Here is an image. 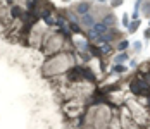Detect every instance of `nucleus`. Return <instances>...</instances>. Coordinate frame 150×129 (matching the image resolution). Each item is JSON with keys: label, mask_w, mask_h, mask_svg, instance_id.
Segmentation results:
<instances>
[{"label": "nucleus", "mask_w": 150, "mask_h": 129, "mask_svg": "<svg viewBox=\"0 0 150 129\" xmlns=\"http://www.w3.org/2000/svg\"><path fill=\"white\" fill-rule=\"evenodd\" d=\"M128 59H130V55H128L126 52H123V54L116 55V59H114V60H116V64H124V62H126Z\"/></svg>", "instance_id": "9d476101"}, {"label": "nucleus", "mask_w": 150, "mask_h": 129, "mask_svg": "<svg viewBox=\"0 0 150 129\" xmlns=\"http://www.w3.org/2000/svg\"><path fill=\"white\" fill-rule=\"evenodd\" d=\"M102 54H104V55H112L114 54V48L112 47H111V45H104V47H102Z\"/></svg>", "instance_id": "ddd939ff"}, {"label": "nucleus", "mask_w": 150, "mask_h": 129, "mask_svg": "<svg viewBox=\"0 0 150 129\" xmlns=\"http://www.w3.org/2000/svg\"><path fill=\"white\" fill-rule=\"evenodd\" d=\"M130 91L136 96H150V84L140 76V77H133L130 83Z\"/></svg>", "instance_id": "f257e3e1"}, {"label": "nucleus", "mask_w": 150, "mask_h": 129, "mask_svg": "<svg viewBox=\"0 0 150 129\" xmlns=\"http://www.w3.org/2000/svg\"><path fill=\"white\" fill-rule=\"evenodd\" d=\"M97 22L95 21V17L92 16V14H86V16H81V26L83 28H88V29H92L93 28V24Z\"/></svg>", "instance_id": "20e7f679"}, {"label": "nucleus", "mask_w": 150, "mask_h": 129, "mask_svg": "<svg viewBox=\"0 0 150 129\" xmlns=\"http://www.w3.org/2000/svg\"><path fill=\"white\" fill-rule=\"evenodd\" d=\"M128 47H130V41H128V40H121V41L117 43V50H119V52H123V50H126Z\"/></svg>", "instance_id": "f8f14e48"}, {"label": "nucleus", "mask_w": 150, "mask_h": 129, "mask_svg": "<svg viewBox=\"0 0 150 129\" xmlns=\"http://www.w3.org/2000/svg\"><path fill=\"white\" fill-rule=\"evenodd\" d=\"M121 3H123V0H111V5L112 7H119Z\"/></svg>", "instance_id": "aec40b11"}, {"label": "nucleus", "mask_w": 150, "mask_h": 129, "mask_svg": "<svg viewBox=\"0 0 150 129\" xmlns=\"http://www.w3.org/2000/svg\"><path fill=\"white\" fill-rule=\"evenodd\" d=\"M90 9H92V3L90 2H79L74 5V12L78 16H86L90 14Z\"/></svg>", "instance_id": "7ed1b4c3"}, {"label": "nucleus", "mask_w": 150, "mask_h": 129, "mask_svg": "<svg viewBox=\"0 0 150 129\" xmlns=\"http://www.w3.org/2000/svg\"><path fill=\"white\" fill-rule=\"evenodd\" d=\"M83 79H86L88 83H97V76L88 67H83Z\"/></svg>", "instance_id": "6e6552de"}, {"label": "nucleus", "mask_w": 150, "mask_h": 129, "mask_svg": "<svg viewBox=\"0 0 150 129\" xmlns=\"http://www.w3.org/2000/svg\"><path fill=\"white\" fill-rule=\"evenodd\" d=\"M98 2H105V0H98Z\"/></svg>", "instance_id": "b1692460"}, {"label": "nucleus", "mask_w": 150, "mask_h": 129, "mask_svg": "<svg viewBox=\"0 0 150 129\" xmlns=\"http://www.w3.org/2000/svg\"><path fill=\"white\" fill-rule=\"evenodd\" d=\"M102 22H104L107 28H114V26L117 24V19H116V16H114V14H105V16H104V19H102Z\"/></svg>", "instance_id": "0eeeda50"}, {"label": "nucleus", "mask_w": 150, "mask_h": 129, "mask_svg": "<svg viewBox=\"0 0 150 129\" xmlns=\"http://www.w3.org/2000/svg\"><path fill=\"white\" fill-rule=\"evenodd\" d=\"M114 73H117V74H123V73H126L128 69H126V66H121V64H116L114 66V69H112Z\"/></svg>", "instance_id": "2eb2a0df"}, {"label": "nucleus", "mask_w": 150, "mask_h": 129, "mask_svg": "<svg viewBox=\"0 0 150 129\" xmlns=\"http://www.w3.org/2000/svg\"><path fill=\"white\" fill-rule=\"evenodd\" d=\"M142 77H143V79L150 84V71H149V73H145V74H142Z\"/></svg>", "instance_id": "412c9836"}, {"label": "nucleus", "mask_w": 150, "mask_h": 129, "mask_svg": "<svg viewBox=\"0 0 150 129\" xmlns=\"http://www.w3.org/2000/svg\"><path fill=\"white\" fill-rule=\"evenodd\" d=\"M5 2H7V3H12V2H14V0H5Z\"/></svg>", "instance_id": "5701e85b"}, {"label": "nucleus", "mask_w": 150, "mask_h": 129, "mask_svg": "<svg viewBox=\"0 0 150 129\" xmlns=\"http://www.w3.org/2000/svg\"><path fill=\"white\" fill-rule=\"evenodd\" d=\"M149 28H150V26H149Z\"/></svg>", "instance_id": "393cba45"}, {"label": "nucleus", "mask_w": 150, "mask_h": 129, "mask_svg": "<svg viewBox=\"0 0 150 129\" xmlns=\"http://www.w3.org/2000/svg\"><path fill=\"white\" fill-rule=\"evenodd\" d=\"M147 109L150 110V96H149V100H147Z\"/></svg>", "instance_id": "4be33fe9"}, {"label": "nucleus", "mask_w": 150, "mask_h": 129, "mask_svg": "<svg viewBox=\"0 0 150 129\" xmlns=\"http://www.w3.org/2000/svg\"><path fill=\"white\" fill-rule=\"evenodd\" d=\"M69 24V31L71 33H81V28L78 26V22H67Z\"/></svg>", "instance_id": "4468645a"}, {"label": "nucleus", "mask_w": 150, "mask_h": 129, "mask_svg": "<svg viewBox=\"0 0 150 129\" xmlns=\"http://www.w3.org/2000/svg\"><path fill=\"white\" fill-rule=\"evenodd\" d=\"M24 14H26V10H24L21 5H12V7H11V16L14 19H22Z\"/></svg>", "instance_id": "39448f33"}, {"label": "nucleus", "mask_w": 150, "mask_h": 129, "mask_svg": "<svg viewBox=\"0 0 150 129\" xmlns=\"http://www.w3.org/2000/svg\"><path fill=\"white\" fill-rule=\"evenodd\" d=\"M143 38H145V41H150V28L145 29V33H143Z\"/></svg>", "instance_id": "6ab92c4d"}, {"label": "nucleus", "mask_w": 150, "mask_h": 129, "mask_svg": "<svg viewBox=\"0 0 150 129\" xmlns=\"http://www.w3.org/2000/svg\"><path fill=\"white\" fill-rule=\"evenodd\" d=\"M142 12H143V14H145L147 17H150V3H149V2H145V5H143Z\"/></svg>", "instance_id": "dca6fc26"}, {"label": "nucleus", "mask_w": 150, "mask_h": 129, "mask_svg": "<svg viewBox=\"0 0 150 129\" xmlns=\"http://www.w3.org/2000/svg\"><path fill=\"white\" fill-rule=\"evenodd\" d=\"M123 26H124V28H128V26H130V16H128V14H124V16H123Z\"/></svg>", "instance_id": "f3484780"}, {"label": "nucleus", "mask_w": 150, "mask_h": 129, "mask_svg": "<svg viewBox=\"0 0 150 129\" xmlns=\"http://www.w3.org/2000/svg\"><path fill=\"white\" fill-rule=\"evenodd\" d=\"M66 77H67L69 83H79V81H83V67L74 64L73 67H69L66 71Z\"/></svg>", "instance_id": "f03ea898"}, {"label": "nucleus", "mask_w": 150, "mask_h": 129, "mask_svg": "<svg viewBox=\"0 0 150 129\" xmlns=\"http://www.w3.org/2000/svg\"><path fill=\"white\" fill-rule=\"evenodd\" d=\"M140 24H142V22H140V19H135L133 22H130V26H128V31H130V33H135V31L140 28Z\"/></svg>", "instance_id": "9b49d317"}, {"label": "nucleus", "mask_w": 150, "mask_h": 129, "mask_svg": "<svg viewBox=\"0 0 150 129\" xmlns=\"http://www.w3.org/2000/svg\"><path fill=\"white\" fill-rule=\"evenodd\" d=\"M92 29H93V31L97 33V35H98V36H102V35H105V33L109 31V28H107V26H105V24H104L102 21H100V22H95Z\"/></svg>", "instance_id": "423d86ee"}, {"label": "nucleus", "mask_w": 150, "mask_h": 129, "mask_svg": "<svg viewBox=\"0 0 150 129\" xmlns=\"http://www.w3.org/2000/svg\"><path fill=\"white\" fill-rule=\"evenodd\" d=\"M133 50H135V52H140V50H142V41H135V43H133Z\"/></svg>", "instance_id": "a211bd4d"}, {"label": "nucleus", "mask_w": 150, "mask_h": 129, "mask_svg": "<svg viewBox=\"0 0 150 129\" xmlns=\"http://www.w3.org/2000/svg\"><path fill=\"white\" fill-rule=\"evenodd\" d=\"M88 52H90V55L92 57H97V59H102V57H104L102 48H98L97 45H90V47H88Z\"/></svg>", "instance_id": "1a4fd4ad"}]
</instances>
